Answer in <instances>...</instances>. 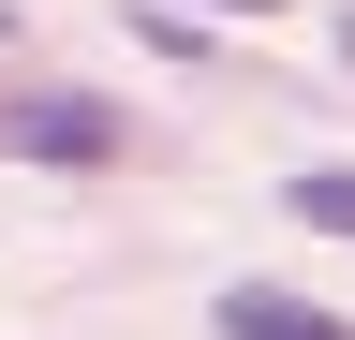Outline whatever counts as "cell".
Wrapping results in <instances>:
<instances>
[{
  "instance_id": "6da1fadb",
  "label": "cell",
  "mask_w": 355,
  "mask_h": 340,
  "mask_svg": "<svg viewBox=\"0 0 355 340\" xmlns=\"http://www.w3.org/2000/svg\"><path fill=\"white\" fill-rule=\"evenodd\" d=\"M0 148H15V163H119V118L89 104V89H44V104L0 118Z\"/></svg>"
},
{
  "instance_id": "7a4b0ae2",
  "label": "cell",
  "mask_w": 355,
  "mask_h": 340,
  "mask_svg": "<svg viewBox=\"0 0 355 340\" xmlns=\"http://www.w3.org/2000/svg\"><path fill=\"white\" fill-rule=\"evenodd\" d=\"M207 325H222V340H355L326 296H296V281H222V296H207Z\"/></svg>"
},
{
  "instance_id": "3957f363",
  "label": "cell",
  "mask_w": 355,
  "mask_h": 340,
  "mask_svg": "<svg viewBox=\"0 0 355 340\" xmlns=\"http://www.w3.org/2000/svg\"><path fill=\"white\" fill-rule=\"evenodd\" d=\"M282 207H296V222H326V237H355V163H296Z\"/></svg>"
},
{
  "instance_id": "277c9868",
  "label": "cell",
  "mask_w": 355,
  "mask_h": 340,
  "mask_svg": "<svg viewBox=\"0 0 355 340\" xmlns=\"http://www.w3.org/2000/svg\"><path fill=\"white\" fill-rule=\"evenodd\" d=\"M207 15H282V0H207Z\"/></svg>"
},
{
  "instance_id": "5b68a950",
  "label": "cell",
  "mask_w": 355,
  "mask_h": 340,
  "mask_svg": "<svg viewBox=\"0 0 355 340\" xmlns=\"http://www.w3.org/2000/svg\"><path fill=\"white\" fill-rule=\"evenodd\" d=\"M340 60H355V0H340Z\"/></svg>"
}]
</instances>
